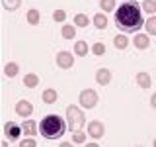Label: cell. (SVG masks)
Segmentation results:
<instances>
[{
	"instance_id": "6da1fadb",
	"label": "cell",
	"mask_w": 156,
	"mask_h": 147,
	"mask_svg": "<svg viewBox=\"0 0 156 147\" xmlns=\"http://www.w3.org/2000/svg\"><path fill=\"white\" fill-rule=\"evenodd\" d=\"M143 24L144 20L140 16V6L135 0H127L115 10V26L121 32H139Z\"/></svg>"
},
{
	"instance_id": "7a4b0ae2",
	"label": "cell",
	"mask_w": 156,
	"mask_h": 147,
	"mask_svg": "<svg viewBox=\"0 0 156 147\" xmlns=\"http://www.w3.org/2000/svg\"><path fill=\"white\" fill-rule=\"evenodd\" d=\"M68 127V122H65L61 116L57 114H51V116H45L39 124V134H41L45 139H61L65 135Z\"/></svg>"
},
{
	"instance_id": "3957f363",
	"label": "cell",
	"mask_w": 156,
	"mask_h": 147,
	"mask_svg": "<svg viewBox=\"0 0 156 147\" xmlns=\"http://www.w3.org/2000/svg\"><path fill=\"white\" fill-rule=\"evenodd\" d=\"M66 122H68V127H70L72 131H76V130H80V127L84 126L86 116H84L82 110H78V106L70 104L66 108Z\"/></svg>"
},
{
	"instance_id": "277c9868",
	"label": "cell",
	"mask_w": 156,
	"mask_h": 147,
	"mask_svg": "<svg viewBox=\"0 0 156 147\" xmlns=\"http://www.w3.org/2000/svg\"><path fill=\"white\" fill-rule=\"evenodd\" d=\"M98 104V92L92 90V88H86V90L80 92V106L82 108H94Z\"/></svg>"
},
{
	"instance_id": "5b68a950",
	"label": "cell",
	"mask_w": 156,
	"mask_h": 147,
	"mask_svg": "<svg viewBox=\"0 0 156 147\" xmlns=\"http://www.w3.org/2000/svg\"><path fill=\"white\" fill-rule=\"evenodd\" d=\"M23 134V130L20 126H16L14 122H6V126H4V135H6V139L10 141H18V137Z\"/></svg>"
},
{
	"instance_id": "8992f818",
	"label": "cell",
	"mask_w": 156,
	"mask_h": 147,
	"mask_svg": "<svg viewBox=\"0 0 156 147\" xmlns=\"http://www.w3.org/2000/svg\"><path fill=\"white\" fill-rule=\"evenodd\" d=\"M72 63H74V59H72V55L68 51H61L57 55V65L61 67V69H70Z\"/></svg>"
},
{
	"instance_id": "52a82bcc",
	"label": "cell",
	"mask_w": 156,
	"mask_h": 147,
	"mask_svg": "<svg viewBox=\"0 0 156 147\" xmlns=\"http://www.w3.org/2000/svg\"><path fill=\"white\" fill-rule=\"evenodd\" d=\"M104 124H101V122H90V126H88V134H90L92 137H94V139H100L101 135H104Z\"/></svg>"
},
{
	"instance_id": "ba28073f",
	"label": "cell",
	"mask_w": 156,
	"mask_h": 147,
	"mask_svg": "<svg viewBox=\"0 0 156 147\" xmlns=\"http://www.w3.org/2000/svg\"><path fill=\"white\" fill-rule=\"evenodd\" d=\"M16 112L20 116H29L33 112V106H31V102H27V100H20L18 104H16Z\"/></svg>"
},
{
	"instance_id": "9c48e42d",
	"label": "cell",
	"mask_w": 156,
	"mask_h": 147,
	"mask_svg": "<svg viewBox=\"0 0 156 147\" xmlns=\"http://www.w3.org/2000/svg\"><path fill=\"white\" fill-rule=\"evenodd\" d=\"M96 81L100 82L101 86L109 85V81H111V73H109V69H100V71L96 73Z\"/></svg>"
},
{
	"instance_id": "30bf717a",
	"label": "cell",
	"mask_w": 156,
	"mask_h": 147,
	"mask_svg": "<svg viewBox=\"0 0 156 147\" xmlns=\"http://www.w3.org/2000/svg\"><path fill=\"white\" fill-rule=\"evenodd\" d=\"M136 85L140 88H150L152 81H150V77L146 75V73H139V75H136Z\"/></svg>"
},
{
	"instance_id": "8fae6325",
	"label": "cell",
	"mask_w": 156,
	"mask_h": 147,
	"mask_svg": "<svg viewBox=\"0 0 156 147\" xmlns=\"http://www.w3.org/2000/svg\"><path fill=\"white\" fill-rule=\"evenodd\" d=\"M41 98H43V102H45V104H53V102L57 100V92L53 90V88H45V90H43V94H41Z\"/></svg>"
},
{
	"instance_id": "7c38bea8",
	"label": "cell",
	"mask_w": 156,
	"mask_h": 147,
	"mask_svg": "<svg viewBox=\"0 0 156 147\" xmlns=\"http://www.w3.org/2000/svg\"><path fill=\"white\" fill-rule=\"evenodd\" d=\"M23 85H26L27 88H35V86L39 85V77L33 75V73H27L26 78H23Z\"/></svg>"
},
{
	"instance_id": "4fadbf2b",
	"label": "cell",
	"mask_w": 156,
	"mask_h": 147,
	"mask_svg": "<svg viewBox=\"0 0 156 147\" xmlns=\"http://www.w3.org/2000/svg\"><path fill=\"white\" fill-rule=\"evenodd\" d=\"M18 73H20L18 63H6V67H4V75L6 77H16Z\"/></svg>"
},
{
	"instance_id": "5bb4252c",
	"label": "cell",
	"mask_w": 156,
	"mask_h": 147,
	"mask_svg": "<svg viewBox=\"0 0 156 147\" xmlns=\"http://www.w3.org/2000/svg\"><path fill=\"white\" fill-rule=\"evenodd\" d=\"M22 130H23V134H26L27 137H33V135H35V131H37V127H35L33 122H23V124H22Z\"/></svg>"
},
{
	"instance_id": "9a60e30c",
	"label": "cell",
	"mask_w": 156,
	"mask_h": 147,
	"mask_svg": "<svg viewBox=\"0 0 156 147\" xmlns=\"http://www.w3.org/2000/svg\"><path fill=\"white\" fill-rule=\"evenodd\" d=\"M94 26L98 29H105L107 28V18L104 16V14H96L94 16Z\"/></svg>"
},
{
	"instance_id": "2e32d148",
	"label": "cell",
	"mask_w": 156,
	"mask_h": 147,
	"mask_svg": "<svg viewBox=\"0 0 156 147\" xmlns=\"http://www.w3.org/2000/svg\"><path fill=\"white\" fill-rule=\"evenodd\" d=\"M88 24H90V18H88L86 14H76V16H74V26H78V28H86Z\"/></svg>"
},
{
	"instance_id": "e0dca14e",
	"label": "cell",
	"mask_w": 156,
	"mask_h": 147,
	"mask_svg": "<svg viewBox=\"0 0 156 147\" xmlns=\"http://www.w3.org/2000/svg\"><path fill=\"white\" fill-rule=\"evenodd\" d=\"M74 53L78 57H84L86 53H88V45H86V41H76L74 43Z\"/></svg>"
},
{
	"instance_id": "ac0fdd59",
	"label": "cell",
	"mask_w": 156,
	"mask_h": 147,
	"mask_svg": "<svg viewBox=\"0 0 156 147\" xmlns=\"http://www.w3.org/2000/svg\"><path fill=\"white\" fill-rule=\"evenodd\" d=\"M135 45L139 47V49H146V47H148V37L143 36V33L135 36Z\"/></svg>"
},
{
	"instance_id": "d6986e66",
	"label": "cell",
	"mask_w": 156,
	"mask_h": 147,
	"mask_svg": "<svg viewBox=\"0 0 156 147\" xmlns=\"http://www.w3.org/2000/svg\"><path fill=\"white\" fill-rule=\"evenodd\" d=\"M113 45H115L117 49H125L127 45H129V39H127V36H115Z\"/></svg>"
},
{
	"instance_id": "ffe728a7",
	"label": "cell",
	"mask_w": 156,
	"mask_h": 147,
	"mask_svg": "<svg viewBox=\"0 0 156 147\" xmlns=\"http://www.w3.org/2000/svg\"><path fill=\"white\" fill-rule=\"evenodd\" d=\"M143 10L146 14H156V0H144V2H143Z\"/></svg>"
},
{
	"instance_id": "44dd1931",
	"label": "cell",
	"mask_w": 156,
	"mask_h": 147,
	"mask_svg": "<svg viewBox=\"0 0 156 147\" xmlns=\"http://www.w3.org/2000/svg\"><path fill=\"white\" fill-rule=\"evenodd\" d=\"M2 4L6 10H18L22 6V0H2Z\"/></svg>"
},
{
	"instance_id": "7402d4cb",
	"label": "cell",
	"mask_w": 156,
	"mask_h": 147,
	"mask_svg": "<svg viewBox=\"0 0 156 147\" xmlns=\"http://www.w3.org/2000/svg\"><path fill=\"white\" fill-rule=\"evenodd\" d=\"M27 22L31 24V26H37L39 24V12L37 10H29L27 12Z\"/></svg>"
},
{
	"instance_id": "603a6c76",
	"label": "cell",
	"mask_w": 156,
	"mask_h": 147,
	"mask_svg": "<svg viewBox=\"0 0 156 147\" xmlns=\"http://www.w3.org/2000/svg\"><path fill=\"white\" fill-rule=\"evenodd\" d=\"M74 26H62V37L65 39H72L74 37Z\"/></svg>"
},
{
	"instance_id": "cb8c5ba5",
	"label": "cell",
	"mask_w": 156,
	"mask_h": 147,
	"mask_svg": "<svg viewBox=\"0 0 156 147\" xmlns=\"http://www.w3.org/2000/svg\"><path fill=\"white\" fill-rule=\"evenodd\" d=\"M100 6H101V10H105V12H111V10L115 8V0H100Z\"/></svg>"
},
{
	"instance_id": "d4e9b609",
	"label": "cell",
	"mask_w": 156,
	"mask_h": 147,
	"mask_svg": "<svg viewBox=\"0 0 156 147\" xmlns=\"http://www.w3.org/2000/svg\"><path fill=\"white\" fill-rule=\"evenodd\" d=\"M84 139H86V135L82 134L80 130H76L74 135H72V141H74V145H82V143H84Z\"/></svg>"
},
{
	"instance_id": "484cf974",
	"label": "cell",
	"mask_w": 156,
	"mask_h": 147,
	"mask_svg": "<svg viewBox=\"0 0 156 147\" xmlns=\"http://www.w3.org/2000/svg\"><path fill=\"white\" fill-rule=\"evenodd\" d=\"M146 32L148 33H156V16H152L146 22Z\"/></svg>"
},
{
	"instance_id": "4316f807",
	"label": "cell",
	"mask_w": 156,
	"mask_h": 147,
	"mask_svg": "<svg viewBox=\"0 0 156 147\" xmlns=\"http://www.w3.org/2000/svg\"><path fill=\"white\" fill-rule=\"evenodd\" d=\"M92 51H94V55H104V53H105V45H104V43H96V45L92 47Z\"/></svg>"
},
{
	"instance_id": "83f0119b",
	"label": "cell",
	"mask_w": 156,
	"mask_h": 147,
	"mask_svg": "<svg viewBox=\"0 0 156 147\" xmlns=\"http://www.w3.org/2000/svg\"><path fill=\"white\" fill-rule=\"evenodd\" d=\"M53 18H55L57 22H65V18H66L65 10H55V12H53Z\"/></svg>"
},
{
	"instance_id": "f1b7e54d",
	"label": "cell",
	"mask_w": 156,
	"mask_h": 147,
	"mask_svg": "<svg viewBox=\"0 0 156 147\" xmlns=\"http://www.w3.org/2000/svg\"><path fill=\"white\" fill-rule=\"evenodd\" d=\"M20 145H22V147H35V141H33L31 137H27V139H23Z\"/></svg>"
},
{
	"instance_id": "f546056e",
	"label": "cell",
	"mask_w": 156,
	"mask_h": 147,
	"mask_svg": "<svg viewBox=\"0 0 156 147\" xmlns=\"http://www.w3.org/2000/svg\"><path fill=\"white\" fill-rule=\"evenodd\" d=\"M150 104H152V108H156V94H152V98H150Z\"/></svg>"
},
{
	"instance_id": "4dcf8cb0",
	"label": "cell",
	"mask_w": 156,
	"mask_h": 147,
	"mask_svg": "<svg viewBox=\"0 0 156 147\" xmlns=\"http://www.w3.org/2000/svg\"><path fill=\"white\" fill-rule=\"evenodd\" d=\"M154 147H156V139H154Z\"/></svg>"
}]
</instances>
